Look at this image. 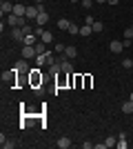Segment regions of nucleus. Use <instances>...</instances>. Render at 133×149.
Wrapping results in <instances>:
<instances>
[{
  "instance_id": "f257e3e1",
  "label": "nucleus",
  "mask_w": 133,
  "mask_h": 149,
  "mask_svg": "<svg viewBox=\"0 0 133 149\" xmlns=\"http://www.w3.org/2000/svg\"><path fill=\"white\" fill-rule=\"evenodd\" d=\"M7 25L9 27H25V18H20V16H16V13H9L7 16Z\"/></svg>"
},
{
  "instance_id": "f03ea898",
  "label": "nucleus",
  "mask_w": 133,
  "mask_h": 149,
  "mask_svg": "<svg viewBox=\"0 0 133 149\" xmlns=\"http://www.w3.org/2000/svg\"><path fill=\"white\" fill-rule=\"evenodd\" d=\"M38 56V51H36V47H31V45H25L22 47V58H27V60H31V58Z\"/></svg>"
},
{
  "instance_id": "7ed1b4c3",
  "label": "nucleus",
  "mask_w": 133,
  "mask_h": 149,
  "mask_svg": "<svg viewBox=\"0 0 133 149\" xmlns=\"http://www.w3.org/2000/svg\"><path fill=\"white\" fill-rule=\"evenodd\" d=\"M11 38L16 40V42H22V40H25V31H22V27H11Z\"/></svg>"
},
{
  "instance_id": "20e7f679",
  "label": "nucleus",
  "mask_w": 133,
  "mask_h": 149,
  "mask_svg": "<svg viewBox=\"0 0 133 149\" xmlns=\"http://www.w3.org/2000/svg\"><path fill=\"white\" fill-rule=\"evenodd\" d=\"M0 13H2V16H9V13H13V5L9 2V0H2V5H0Z\"/></svg>"
},
{
  "instance_id": "39448f33",
  "label": "nucleus",
  "mask_w": 133,
  "mask_h": 149,
  "mask_svg": "<svg viewBox=\"0 0 133 149\" xmlns=\"http://www.w3.org/2000/svg\"><path fill=\"white\" fill-rule=\"evenodd\" d=\"M109 49L113 51V54H120V51L124 49V42H122V40H111V42H109Z\"/></svg>"
},
{
  "instance_id": "423d86ee",
  "label": "nucleus",
  "mask_w": 133,
  "mask_h": 149,
  "mask_svg": "<svg viewBox=\"0 0 133 149\" xmlns=\"http://www.w3.org/2000/svg\"><path fill=\"white\" fill-rule=\"evenodd\" d=\"M13 13L20 16V18H27V7L22 5V2H18V5H13Z\"/></svg>"
},
{
  "instance_id": "0eeeda50",
  "label": "nucleus",
  "mask_w": 133,
  "mask_h": 149,
  "mask_svg": "<svg viewBox=\"0 0 133 149\" xmlns=\"http://www.w3.org/2000/svg\"><path fill=\"white\" fill-rule=\"evenodd\" d=\"M47 22H49V13H47V11H40L38 18H36V25H38V27H44Z\"/></svg>"
},
{
  "instance_id": "6e6552de",
  "label": "nucleus",
  "mask_w": 133,
  "mask_h": 149,
  "mask_svg": "<svg viewBox=\"0 0 133 149\" xmlns=\"http://www.w3.org/2000/svg\"><path fill=\"white\" fill-rule=\"evenodd\" d=\"M13 69H16V71H22V74H25V71H29V65H27V58L18 60L16 65H13Z\"/></svg>"
},
{
  "instance_id": "1a4fd4ad",
  "label": "nucleus",
  "mask_w": 133,
  "mask_h": 149,
  "mask_svg": "<svg viewBox=\"0 0 133 149\" xmlns=\"http://www.w3.org/2000/svg\"><path fill=\"white\" fill-rule=\"evenodd\" d=\"M38 13H40L38 5H33V7H27V18H31V20H36V18H38Z\"/></svg>"
},
{
  "instance_id": "9d476101",
  "label": "nucleus",
  "mask_w": 133,
  "mask_h": 149,
  "mask_svg": "<svg viewBox=\"0 0 133 149\" xmlns=\"http://www.w3.org/2000/svg\"><path fill=\"white\" fill-rule=\"evenodd\" d=\"M22 45H31V47H36V45H38V36H36V33H29V36H25Z\"/></svg>"
},
{
  "instance_id": "9b49d317",
  "label": "nucleus",
  "mask_w": 133,
  "mask_h": 149,
  "mask_svg": "<svg viewBox=\"0 0 133 149\" xmlns=\"http://www.w3.org/2000/svg\"><path fill=\"white\" fill-rule=\"evenodd\" d=\"M0 147H2V149H13V147H16V143L7 140V138H5V134H2V136H0Z\"/></svg>"
},
{
  "instance_id": "f8f14e48",
  "label": "nucleus",
  "mask_w": 133,
  "mask_h": 149,
  "mask_svg": "<svg viewBox=\"0 0 133 149\" xmlns=\"http://www.w3.org/2000/svg\"><path fill=\"white\" fill-rule=\"evenodd\" d=\"M58 147H60V149H69L71 147V138H67V136L58 138Z\"/></svg>"
},
{
  "instance_id": "ddd939ff",
  "label": "nucleus",
  "mask_w": 133,
  "mask_h": 149,
  "mask_svg": "<svg viewBox=\"0 0 133 149\" xmlns=\"http://www.w3.org/2000/svg\"><path fill=\"white\" fill-rule=\"evenodd\" d=\"M40 40H42V42H47V45H51V42H53V33L44 29V31H42V36H40Z\"/></svg>"
},
{
  "instance_id": "4468645a",
  "label": "nucleus",
  "mask_w": 133,
  "mask_h": 149,
  "mask_svg": "<svg viewBox=\"0 0 133 149\" xmlns=\"http://www.w3.org/2000/svg\"><path fill=\"white\" fill-rule=\"evenodd\" d=\"M64 56L69 58V60H73V58L78 56V49L76 47H67V49H64Z\"/></svg>"
},
{
  "instance_id": "2eb2a0df",
  "label": "nucleus",
  "mask_w": 133,
  "mask_h": 149,
  "mask_svg": "<svg viewBox=\"0 0 133 149\" xmlns=\"http://www.w3.org/2000/svg\"><path fill=\"white\" fill-rule=\"evenodd\" d=\"M36 65H38V67L49 65V62H47V54H38V56H36Z\"/></svg>"
},
{
  "instance_id": "dca6fc26",
  "label": "nucleus",
  "mask_w": 133,
  "mask_h": 149,
  "mask_svg": "<svg viewBox=\"0 0 133 149\" xmlns=\"http://www.w3.org/2000/svg\"><path fill=\"white\" fill-rule=\"evenodd\" d=\"M115 147L127 149V136H124V134H118V145H115Z\"/></svg>"
},
{
  "instance_id": "f3484780",
  "label": "nucleus",
  "mask_w": 133,
  "mask_h": 149,
  "mask_svg": "<svg viewBox=\"0 0 133 149\" xmlns=\"http://www.w3.org/2000/svg\"><path fill=\"white\" fill-rule=\"evenodd\" d=\"M58 27H60V29H62V31H69L71 22H69V20H67V18H60V20H58Z\"/></svg>"
},
{
  "instance_id": "a211bd4d",
  "label": "nucleus",
  "mask_w": 133,
  "mask_h": 149,
  "mask_svg": "<svg viewBox=\"0 0 133 149\" xmlns=\"http://www.w3.org/2000/svg\"><path fill=\"white\" fill-rule=\"evenodd\" d=\"M122 111L127 113V116H129V113H133V100H127V102L122 105Z\"/></svg>"
},
{
  "instance_id": "6ab92c4d",
  "label": "nucleus",
  "mask_w": 133,
  "mask_h": 149,
  "mask_svg": "<svg viewBox=\"0 0 133 149\" xmlns=\"http://www.w3.org/2000/svg\"><path fill=\"white\" fill-rule=\"evenodd\" d=\"M91 33H93V27H91V25L80 27V36H91Z\"/></svg>"
},
{
  "instance_id": "aec40b11",
  "label": "nucleus",
  "mask_w": 133,
  "mask_h": 149,
  "mask_svg": "<svg viewBox=\"0 0 133 149\" xmlns=\"http://www.w3.org/2000/svg\"><path fill=\"white\" fill-rule=\"evenodd\" d=\"M13 74H18V71H16V69H11V71H5V74H2V80L13 82Z\"/></svg>"
},
{
  "instance_id": "412c9836",
  "label": "nucleus",
  "mask_w": 133,
  "mask_h": 149,
  "mask_svg": "<svg viewBox=\"0 0 133 149\" xmlns=\"http://www.w3.org/2000/svg\"><path fill=\"white\" fill-rule=\"evenodd\" d=\"M104 145H107V147H115V145H118V136H115V138H113V136H109L107 140H104Z\"/></svg>"
},
{
  "instance_id": "4be33fe9",
  "label": "nucleus",
  "mask_w": 133,
  "mask_h": 149,
  "mask_svg": "<svg viewBox=\"0 0 133 149\" xmlns=\"http://www.w3.org/2000/svg\"><path fill=\"white\" fill-rule=\"evenodd\" d=\"M36 51H38V54H47V42H42V40H40V42L36 45Z\"/></svg>"
},
{
  "instance_id": "5701e85b",
  "label": "nucleus",
  "mask_w": 133,
  "mask_h": 149,
  "mask_svg": "<svg viewBox=\"0 0 133 149\" xmlns=\"http://www.w3.org/2000/svg\"><path fill=\"white\" fill-rule=\"evenodd\" d=\"M124 40H133V25L124 29Z\"/></svg>"
},
{
  "instance_id": "b1692460",
  "label": "nucleus",
  "mask_w": 133,
  "mask_h": 149,
  "mask_svg": "<svg viewBox=\"0 0 133 149\" xmlns=\"http://www.w3.org/2000/svg\"><path fill=\"white\" fill-rule=\"evenodd\" d=\"M69 33H71V36H80V27L71 22V27H69Z\"/></svg>"
},
{
  "instance_id": "393cba45",
  "label": "nucleus",
  "mask_w": 133,
  "mask_h": 149,
  "mask_svg": "<svg viewBox=\"0 0 133 149\" xmlns=\"http://www.w3.org/2000/svg\"><path fill=\"white\" fill-rule=\"evenodd\" d=\"M91 27H93V31H95V33H100V31L104 29V25H102L100 20H95V22H93V25H91Z\"/></svg>"
},
{
  "instance_id": "a878e982",
  "label": "nucleus",
  "mask_w": 133,
  "mask_h": 149,
  "mask_svg": "<svg viewBox=\"0 0 133 149\" xmlns=\"http://www.w3.org/2000/svg\"><path fill=\"white\" fill-rule=\"evenodd\" d=\"M47 62H49V67H51V65H56V56H53L51 51H47Z\"/></svg>"
},
{
  "instance_id": "bb28decb",
  "label": "nucleus",
  "mask_w": 133,
  "mask_h": 149,
  "mask_svg": "<svg viewBox=\"0 0 133 149\" xmlns=\"http://www.w3.org/2000/svg\"><path fill=\"white\" fill-rule=\"evenodd\" d=\"M64 49H67V45H62V42H56V54H64Z\"/></svg>"
},
{
  "instance_id": "cd10ccee",
  "label": "nucleus",
  "mask_w": 133,
  "mask_h": 149,
  "mask_svg": "<svg viewBox=\"0 0 133 149\" xmlns=\"http://www.w3.org/2000/svg\"><path fill=\"white\" fill-rule=\"evenodd\" d=\"M122 67H124V69H131L133 67V60H131V58H124V60H122Z\"/></svg>"
},
{
  "instance_id": "c85d7f7f",
  "label": "nucleus",
  "mask_w": 133,
  "mask_h": 149,
  "mask_svg": "<svg viewBox=\"0 0 133 149\" xmlns=\"http://www.w3.org/2000/svg\"><path fill=\"white\" fill-rule=\"evenodd\" d=\"M82 7L84 9H91V7H93V0H82Z\"/></svg>"
},
{
  "instance_id": "c756f323",
  "label": "nucleus",
  "mask_w": 133,
  "mask_h": 149,
  "mask_svg": "<svg viewBox=\"0 0 133 149\" xmlns=\"http://www.w3.org/2000/svg\"><path fill=\"white\" fill-rule=\"evenodd\" d=\"M22 31H25V36H29V33H33V29H31V27H29V25H25V27H22Z\"/></svg>"
},
{
  "instance_id": "7c9ffc66",
  "label": "nucleus",
  "mask_w": 133,
  "mask_h": 149,
  "mask_svg": "<svg viewBox=\"0 0 133 149\" xmlns=\"http://www.w3.org/2000/svg\"><path fill=\"white\" fill-rule=\"evenodd\" d=\"M95 20H93V16H87V18H84V25H93Z\"/></svg>"
},
{
  "instance_id": "2f4dec72",
  "label": "nucleus",
  "mask_w": 133,
  "mask_h": 149,
  "mask_svg": "<svg viewBox=\"0 0 133 149\" xmlns=\"http://www.w3.org/2000/svg\"><path fill=\"white\" fill-rule=\"evenodd\" d=\"M109 5H118V2H120V0H107Z\"/></svg>"
},
{
  "instance_id": "473e14b6",
  "label": "nucleus",
  "mask_w": 133,
  "mask_h": 149,
  "mask_svg": "<svg viewBox=\"0 0 133 149\" xmlns=\"http://www.w3.org/2000/svg\"><path fill=\"white\" fill-rule=\"evenodd\" d=\"M40 2H44V0H36V5H40Z\"/></svg>"
},
{
  "instance_id": "72a5a7b5",
  "label": "nucleus",
  "mask_w": 133,
  "mask_h": 149,
  "mask_svg": "<svg viewBox=\"0 0 133 149\" xmlns=\"http://www.w3.org/2000/svg\"><path fill=\"white\" fill-rule=\"evenodd\" d=\"M95 2H107V0H95Z\"/></svg>"
},
{
  "instance_id": "f704fd0d",
  "label": "nucleus",
  "mask_w": 133,
  "mask_h": 149,
  "mask_svg": "<svg viewBox=\"0 0 133 149\" xmlns=\"http://www.w3.org/2000/svg\"><path fill=\"white\" fill-rule=\"evenodd\" d=\"M129 100H133V93H131V96H129Z\"/></svg>"
},
{
  "instance_id": "c9c22d12",
  "label": "nucleus",
  "mask_w": 133,
  "mask_h": 149,
  "mask_svg": "<svg viewBox=\"0 0 133 149\" xmlns=\"http://www.w3.org/2000/svg\"><path fill=\"white\" fill-rule=\"evenodd\" d=\"M71 2H76V0H71ZM80 2H82V0H80Z\"/></svg>"
}]
</instances>
